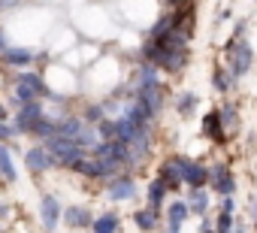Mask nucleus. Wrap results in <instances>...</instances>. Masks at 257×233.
Masks as SVG:
<instances>
[{"mask_svg":"<svg viewBox=\"0 0 257 233\" xmlns=\"http://www.w3.org/2000/svg\"><path fill=\"white\" fill-rule=\"evenodd\" d=\"M161 70H167V73H179L185 64H188V37L185 34H173V37H167L164 43H161V55H158V61H155Z\"/></svg>","mask_w":257,"mask_h":233,"instance_id":"obj_1","label":"nucleus"},{"mask_svg":"<svg viewBox=\"0 0 257 233\" xmlns=\"http://www.w3.org/2000/svg\"><path fill=\"white\" fill-rule=\"evenodd\" d=\"M188 212H191V206L173 203V206H170V227H182V221L188 218Z\"/></svg>","mask_w":257,"mask_h":233,"instance_id":"obj_24","label":"nucleus"},{"mask_svg":"<svg viewBox=\"0 0 257 233\" xmlns=\"http://www.w3.org/2000/svg\"><path fill=\"white\" fill-rule=\"evenodd\" d=\"M203 233H209V230H203Z\"/></svg>","mask_w":257,"mask_h":233,"instance_id":"obj_36","label":"nucleus"},{"mask_svg":"<svg viewBox=\"0 0 257 233\" xmlns=\"http://www.w3.org/2000/svg\"><path fill=\"white\" fill-rule=\"evenodd\" d=\"M0 179H4V176H0Z\"/></svg>","mask_w":257,"mask_h":233,"instance_id":"obj_37","label":"nucleus"},{"mask_svg":"<svg viewBox=\"0 0 257 233\" xmlns=\"http://www.w3.org/2000/svg\"><path fill=\"white\" fill-rule=\"evenodd\" d=\"M134 194H137V185H134L131 176H115V179H112V185H109V197H112V200L121 203V200H131Z\"/></svg>","mask_w":257,"mask_h":233,"instance_id":"obj_9","label":"nucleus"},{"mask_svg":"<svg viewBox=\"0 0 257 233\" xmlns=\"http://www.w3.org/2000/svg\"><path fill=\"white\" fill-rule=\"evenodd\" d=\"M85 119H88V122H100V119H103V106H91V109L85 112Z\"/></svg>","mask_w":257,"mask_h":233,"instance_id":"obj_30","label":"nucleus"},{"mask_svg":"<svg viewBox=\"0 0 257 233\" xmlns=\"http://www.w3.org/2000/svg\"><path fill=\"white\" fill-rule=\"evenodd\" d=\"M209 182H212V188H215L221 197H230V194L236 191V182H233V176H230V170H227L224 164H218V167L209 170Z\"/></svg>","mask_w":257,"mask_h":233,"instance_id":"obj_6","label":"nucleus"},{"mask_svg":"<svg viewBox=\"0 0 257 233\" xmlns=\"http://www.w3.org/2000/svg\"><path fill=\"white\" fill-rule=\"evenodd\" d=\"M230 227H233L230 212H221V218H218V233H230Z\"/></svg>","mask_w":257,"mask_h":233,"instance_id":"obj_29","label":"nucleus"},{"mask_svg":"<svg viewBox=\"0 0 257 233\" xmlns=\"http://www.w3.org/2000/svg\"><path fill=\"white\" fill-rule=\"evenodd\" d=\"M227 52H230V73H233V76L248 73V67H251V61H254L251 46H248V43H236V46H230Z\"/></svg>","mask_w":257,"mask_h":233,"instance_id":"obj_4","label":"nucleus"},{"mask_svg":"<svg viewBox=\"0 0 257 233\" xmlns=\"http://www.w3.org/2000/svg\"><path fill=\"white\" fill-rule=\"evenodd\" d=\"M46 149H49V155L55 158V164H61V167H73V170H76V164L85 158V149H82L79 143L61 137V134L49 137V140H46Z\"/></svg>","mask_w":257,"mask_h":233,"instance_id":"obj_2","label":"nucleus"},{"mask_svg":"<svg viewBox=\"0 0 257 233\" xmlns=\"http://www.w3.org/2000/svg\"><path fill=\"white\" fill-rule=\"evenodd\" d=\"M191 200H194V203H191V209L203 215V212H206V194H203L200 188H194V197H191Z\"/></svg>","mask_w":257,"mask_h":233,"instance_id":"obj_27","label":"nucleus"},{"mask_svg":"<svg viewBox=\"0 0 257 233\" xmlns=\"http://www.w3.org/2000/svg\"><path fill=\"white\" fill-rule=\"evenodd\" d=\"M64 221H70L73 227H88V224H91L88 209H79V206H67V209H64Z\"/></svg>","mask_w":257,"mask_h":233,"instance_id":"obj_16","label":"nucleus"},{"mask_svg":"<svg viewBox=\"0 0 257 233\" xmlns=\"http://www.w3.org/2000/svg\"><path fill=\"white\" fill-rule=\"evenodd\" d=\"M137 76H140V85H161V79H158V64H152V61L143 64Z\"/></svg>","mask_w":257,"mask_h":233,"instance_id":"obj_22","label":"nucleus"},{"mask_svg":"<svg viewBox=\"0 0 257 233\" xmlns=\"http://www.w3.org/2000/svg\"><path fill=\"white\" fill-rule=\"evenodd\" d=\"M233 197V194H230ZM230 197H224V203H221V212H233V200Z\"/></svg>","mask_w":257,"mask_h":233,"instance_id":"obj_33","label":"nucleus"},{"mask_svg":"<svg viewBox=\"0 0 257 233\" xmlns=\"http://www.w3.org/2000/svg\"><path fill=\"white\" fill-rule=\"evenodd\" d=\"M185 182H188L191 188H203V185L209 182V170H206L203 164H194V161L185 158Z\"/></svg>","mask_w":257,"mask_h":233,"instance_id":"obj_11","label":"nucleus"},{"mask_svg":"<svg viewBox=\"0 0 257 233\" xmlns=\"http://www.w3.org/2000/svg\"><path fill=\"white\" fill-rule=\"evenodd\" d=\"M40 94H46V85H43V79H40V76H31V73L19 76V85H16V97H19L22 103L40 100Z\"/></svg>","mask_w":257,"mask_h":233,"instance_id":"obj_3","label":"nucleus"},{"mask_svg":"<svg viewBox=\"0 0 257 233\" xmlns=\"http://www.w3.org/2000/svg\"><path fill=\"white\" fill-rule=\"evenodd\" d=\"M0 176L7 182H16V167H13V158H10V149L0 146Z\"/></svg>","mask_w":257,"mask_h":233,"instance_id":"obj_21","label":"nucleus"},{"mask_svg":"<svg viewBox=\"0 0 257 233\" xmlns=\"http://www.w3.org/2000/svg\"><path fill=\"white\" fill-rule=\"evenodd\" d=\"M82 128H85V125H82L79 119H67V122H61V125H58V134L76 143V140H79V134H82Z\"/></svg>","mask_w":257,"mask_h":233,"instance_id":"obj_17","label":"nucleus"},{"mask_svg":"<svg viewBox=\"0 0 257 233\" xmlns=\"http://www.w3.org/2000/svg\"><path fill=\"white\" fill-rule=\"evenodd\" d=\"M0 52H7V43H4V34H0Z\"/></svg>","mask_w":257,"mask_h":233,"instance_id":"obj_34","label":"nucleus"},{"mask_svg":"<svg viewBox=\"0 0 257 233\" xmlns=\"http://www.w3.org/2000/svg\"><path fill=\"white\" fill-rule=\"evenodd\" d=\"M203 131H206V137L215 140V143H224V140H227L224 122H221V112H209V115H206V119H203Z\"/></svg>","mask_w":257,"mask_h":233,"instance_id":"obj_13","label":"nucleus"},{"mask_svg":"<svg viewBox=\"0 0 257 233\" xmlns=\"http://www.w3.org/2000/svg\"><path fill=\"white\" fill-rule=\"evenodd\" d=\"M215 88H218V91H227V88H230V76H227L224 70L215 73Z\"/></svg>","mask_w":257,"mask_h":233,"instance_id":"obj_28","label":"nucleus"},{"mask_svg":"<svg viewBox=\"0 0 257 233\" xmlns=\"http://www.w3.org/2000/svg\"><path fill=\"white\" fill-rule=\"evenodd\" d=\"M25 164H28V170L31 173H43V170H49L52 164H55V158L49 155V149H31L28 155H25Z\"/></svg>","mask_w":257,"mask_h":233,"instance_id":"obj_10","label":"nucleus"},{"mask_svg":"<svg viewBox=\"0 0 257 233\" xmlns=\"http://www.w3.org/2000/svg\"><path fill=\"white\" fill-rule=\"evenodd\" d=\"M4 61L13 64V67H25V64L34 61V52H28V49H7L4 52Z\"/></svg>","mask_w":257,"mask_h":233,"instance_id":"obj_15","label":"nucleus"},{"mask_svg":"<svg viewBox=\"0 0 257 233\" xmlns=\"http://www.w3.org/2000/svg\"><path fill=\"white\" fill-rule=\"evenodd\" d=\"M40 212H43V227H46V230H55V227H58V218H61L58 200H55V197H43Z\"/></svg>","mask_w":257,"mask_h":233,"instance_id":"obj_12","label":"nucleus"},{"mask_svg":"<svg viewBox=\"0 0 257 233\" xmlns=\"http://www.w3.org/2000/svg\"><path fill=\"white\" fill-rule=\"evenodd\" d=\"M94 227V233H115L118 230V218L115 215H103V218H97V224H91Z\"/></svg>","mask_w":257,"mask_h":233,"instance_id":"obj_25","label":"nucleus"},{"mask_svg":"<svg viewBox=\"0 0 257 233\" xmlns=\"http://www.w3.org/2000/svg\"><path fill=\"white\" fill-rule=\"evenodd\" d=\"M167 233H179V227H170V230H167Z\"/></svg>","mask_w":257,"mask_h":233,"instance_id":"obj_35","label":"nucleus"},{"mask_svg":"<svg viewBox=\"0 0 257 233\" xmlns=\"http://www.w3.org/2000/svg\"><path fill=\"white\" fill-rule=\"evenodd\" d=\"M161 179L167 188H182L185 182V158H167L161 164Z\"/></svg>","mask_w":257,"mask_h":233,"instance_id":"obj_5","label":"nucleus"},{"mask_svg":"<svg viewBox=\"0 0 257 233\" xmlns=\"http://www.w3.org/2000/svg\"><path fill=\"white\" fill-rule=\"evenodd\" d=\"M31 134H37L40 140H49V137H55V134H58V125H52L49 119H40V122L31 128Z\"/></svg>","mask_w":257,"mask_h":233,"instance_id":"obj_23","label":"nucleus"},{"mask_svg":"<svg viewBox=\"0 0 257 233\" xmlns=\"http://www.w3.org/2000/svg\"><path fill=\"white\" fill-rule=\"evenodd\" d=\"M134 221H137L143 230H155V227H158V209H152V206H149V209H140V212L134 215Z\"/></svg>","mask_w":257,"mask_h":233,"instance_id":"obj_20","label":"nucleus"},{"mask_svg":"<svg viewBox=\"0 0 257 233\" xmlns=\"http://www.w3.org/2000/svg\"><path fill=\"white\" fill-rule=\"evenodd\" d=\"M167 191H170V188L164 185V179H155V182L149 185V206H152V209H158V206H161V200L167 197Z\"/></svg>","mask_w":257,"mask_h":233,"instance_id":"obj_19","label":"nucleus"},{"mask_svg":"<svg viewBox=\"0 0 257 233\" xmlns=\"http://www.w3.org/2000/svg\"><path fill=\"white\" fill-rule=\"evenodd\" d=\"M40 119H43V103L31 100V103H22V109L16 115V125H19V131H31Z\"/></svg>","mask_w":257,"mask_h":233,"instance_id":"obj_7","label":"nucleus"},{"mask_svg":"<svg viewBox=\"0 0 257 233\" xmlns=\"http://www.w3.org/2000/svg\"><path fill=\"white\" fill-rule=\"evenodd\" d=\"M176 34V16H164L155 28H152V40H158V43H164L167 37H173Z\"/></svg>","mask_w":257,"mask_h":233,"instance_id":"obj_14","label":"nucleus"},{"mask_svg":"<svg viewBox=\"0 0 257 233\" xmlns=\"http://www.w3.org/2000/svg\"><path fill=\"white\" fill-rule=\"evenodd\" d=\"M221 122H224V125H230V122L236 125V112H233L230 106H224V112H221Z\"/></svg>","mask_w":257,"mask_h":233,"instance_id":"obj_31","label":"nucleus"},{"mask_svg":"<svg viewBox=\"0 0 257 233\" xmlns=\"http://www.w3.org/2000/svg\"><path fill=\"white\" fill-rule=\"evenodd\" d=\"M82 149H88V152H94L103 140H100V131H94V128H82V134H79V140H76Z\"/></svg>","mask_w":257,"mask_h":233,"instance_id":"obj_18","label":"nucleus"},{"mask_svg":"<svg viewBox=\"0 0 257 233\" xmlns=\"http://www.w3.org/2000/svg\"><path fill=\"white\" fill-rule=\"evenodd\" d=\"M10 137H13V131L4 125V119H0V140H10Z\"/></svg>","mask_w":257,"mask_h":233,"instance_id":"obj_32","label":"nucleus"},{"mask_svg":"<svg viewBox=\"0 0 257 233\" xmlns=\"http://www.w3.org/2000/svg\"><path fill=\"white\" fill-rule=\"evenodd\" d=\"M194 106H197V97H194V94L179 97V112H182V115H191V112H194Z\"/></svg>","mask_w":257,"mask_h":233,"instance_id":"obj_26","label":"nucleus"},{"mask_svg":"<svg viewBox=\"0 0 257 233\" xmlns=\"http://www.w3.org/2000/svg\"><path fill=\"white\" fill-rule=\"evenodd\" d=\"M137 97L146 103V109H149L152 115H158L161 106H164V91H161V85H137Z\"/></svg>","mask_w":257,"mask_h":233,"instance_id":"obj_8","label":"nucleus"}]
</instances>
